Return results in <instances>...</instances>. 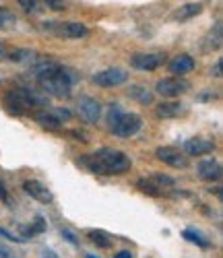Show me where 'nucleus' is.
<instances>
[{
    "label": "nucleus",
    "instance_id": "b1692460",
    "mask_svg": "<svg viewBox=\"0 0 223 258\" xmlns=\"http://www.w3.org/2000/svg\"><path fill=\"white\" fill-rule=\"evenodd\" d=\"M43 229V221L41 219H37V223L35 225H29V227H23V231H25V235H37L39 231Z\"/></svg>",
    "mask_w": 223,
    "mask_h": 258
},
{
    "label": "nucleus",
    "instance_id": "f8f14e48",
    "mask_svg": "<svg viewBox=\"0 0 223 258\" xmlns=\"http://www.w3.org/2000/svg\"><path fill=\"white\" fill-rule=\"evenodd\" d=\"M184 110L186 107L182 101H161L157 107H155V116L163 118V120H172V118H178Z\"/></svg>",
    "mask_w": 223,
    "mask_h": 258
},
{
    "label": "nucleus",
    "instance_id": "a211bd4d",
    "mask_svg": "<svg viewBox=\"0 0 223 258\" xmlns=\"http://www.w3.org/2000/svg\"><path fill=\"white\" fill-rule=\"evenodd\" d=\"M128 95L135 99V101L143 103V105H149L153 101V93L147 87H143V85H132V87L128 89Z\"/></svg>",
    "mask_w": 223,
    "mask_h": 258
},
{
    "label": "nucleus",
    "instance_id": "a878e982",
    "mask_svg": "<svg viewBox=\"0 0 223 258\" xmlns=\"http://www.w3.org/2000/svg\"><path fill=\"white\" fill-rule=\"evenodd\" d=\"M46 5L50 9H54V11H64V3H62V0H46Z\"/></svg>",
    "mask_w": 223,
    "mask_h": 258
},
{
    "label": "nucleus",
    "instance_id": "bb28decb",
    "mask_svg": "<svg viewBox=\"0 0 223 258\" xmlns=\"http://www.w3.org/2000/svg\"><path fill=\"white\" fill-rule=\"evenodd\" d=\"M39 256H41V258H58V254H56L54 250H50V248H43Z\"/></svg>",
    "mask_w": 223,
    "mask_h": 258
},
{
    "label": "nucleus",
    "instance_id": "20e7f679",
    "mask_svg": "<svg viewBox=\"0 0 223 258\" xmlns=\"http://www.w3.org/2000/svg\"><path fill=\"white\" fill-rule=\"evenodd\" d=\"M165 62V54L163 52H139L130 58L132 69L143 71V73H153L159 67H163Z\"/></svg>",
    "mask_w": 223,
    "mask_h": 258
},
{
    "label": "nucleus",
    "instance_id": "1a4fd4ad",
    "mask_svg": "<svg viewBox=\"0 0 223 258\" xmlns=\"http://www.w3.org/2000/svg\"><path fill=\"white\" fill-rule=\"evenodd\" d=\"M23 190L27 192V195L33 199V201H37V203H41V205H50L52 201H54V195L52 192L43 186L41 182H37V180H27V182H23Z\"/></svg>",
    "mask_w": 223,
    "mask_h": 258
},
{
    "label": "nucleus",
    "instance_id": "f03ea898",
    "mask_svg": "<svg viewBox=\"0 0 223 258\" xmlns=\"http://www.w3.org/2000/svg\"><path fill=\"white\" fill-rule=\"evenodd\" d=\"M132 161L118 149H99L91 157H87V167L99 176H120L130 169Z\"/></svg>",
    "mask_w": 223,
    "mask_h": 258
},
{
    "label": "nucleus",
    "instance_id": "6ab92c4d",
    "mask_svg": "<svg viewBox=\"0 0 223 258\" xmlns=\"http://www.w3.org/2000/svg\"><path fill=\"white\" fill-rule=\"evenodd\" d=\"M137 188L141 192H145V195H149V197H163V190L157 184H155L151 178H141L137 182Z\"/></svg>",
    "mask_w": 223,
    "mask_h": 258
},
{
    "label": "nucleus",
    "instance_id": "39448f33",
    "mask_svg": "<svg viewBox=\"0 0 223 258\" xmlns=\"http://www.w3.org/2000/svg\"><path fill=\"white\" fill-rule=\"evenodd\" d=\"M128 81V71L124 69H105L97 75H93V83L97 85V87H103V89H109V87H120V85H124Z\"/></svg>",
    "mask_w": 223,
    "mask_h": 258
},
{
    "label": "nucleus",
    "instance_id": "4be33fe9",
    "mask_svg": "<svg viewBox=\"0 0 223 258\" xmlns=\"http://www.w3.org/2000/svg\"><path fill=\"white\" fill-rule=\"evenodd\" d=\"M89 238H91V242L97 244L99 248H109L112 246V240L107 238V233H103V231H89Z\"/></svg>",
    "mask_w": 223,
    "mask_h": 258
},
{
    "label": "nucleus",
    "instance_id": "c756f323",
    "mask_svg": "<svg viewBox=\"0 0 223 258\" xmlns=\"http://www.w3.org/2000/svg\"><path fill=\"white\" fill-rule=\"evenodd\" d=\"M0 258H17V256H13L7 248H0Z\"/></svg>",
    "mask_w": 223,
    "mask_h": 258
},
{
    "label": "nucleus",
    "instance_id": "aec40b11",
    "mask_svg": "<svg viewBox=\"0 0 223 258\" xmlns=\"http://www.w3.org/2000/svg\"><path fill=\"white\" fill-rule=\"evenodd\" d=\"M182 235H184V240H188V242H192V244H198L200 248H209V240H205V238H203V235H200L198 231L184 229V231H182Z\"/></svg>",
    "mask_w": 223,
    "mask_h": 258
},
{
    "label": "nucleus",
    "instance_id": "7c9ffc66",
    "mask_svg": "<svg viewBox=\"0 0 223 258\" xmlns=\"http://www.w3.org/2000/svg\"><path fill=\"white\" fill-rule=\"evenodd\" d=\"M213 75H215V77H221V60H217V64H215V71H213Z\"/></svg>",
    "mask_w": 223,
    "mask_h": 258
},
{
    "label": "nucleus",
    "instance_id": "473e14b6",
    "mask_svg": "<svg viewBox=\"0 0 223 258\" xmlns=\"http://www.w3.org/2000/svg\"><path fill=\"white\" fill-rule=\"evenodd\" d=\"M87 258H97V256H91V254H89V256H87Z\"/></svg>",
    "mask_w": 223,
    "mask_h": 258
},
{
    "label": "nucleus",
    "instance_id": "7ed1b4c3",
    "mask_svg": "<svg viewBox=\"0 0 223 258\" xmlns=\"http://www.w3.org/2000/svg\"><path fill=\"white\" fill-rule=\"evenodd\" d=\"M141 126H143V120H141L139 114H124V112H120L116 116V120L109 124V131L114 133L118 139H130V137H135L141 131Z\"/></svg>",
    "mask_w": 223,
    "mask_h": 258
},
{
    "label": "nucleus",
    "instance_id": "cd10ccee",
    "mask_svg": "<svg viewBox=\"0 0 223 258\" xmlns=\"http://www.w3.org/2000/svg\"><path fill=\"white\" fill-rule=\"evenodd\" d=\"M62 235H64V238H66V240H69L71 244H77V238H75V235H73V231H69V229H62Z\"/></svg>",
    "mask_w": 223,
    "mask_h": 258
},
{
    "label": "nucleus",
    "instance_id": "6e6552de",
    "mask_svg": "<svg viewBox=\"0 0 223 258\" xmlns=\"http://www.w3.org/2000/svg\"><path fill=\"white\" fill-rule=\"evenodd\" d=\"M79 114L87 124H97L101 118V103L95 97H81L79 99Z\"/></svg>",
    "mask_w": 223,
    "mask_h": 258
},
{
    "label": "nucleus",
    "instance_id": "4468645a",
    "mask_svg": "<svg viewBox=\"0 0 223 258\" xmlns=\"http://www.w3.org/2000/svg\"><path fill=\"white\" fill-rule=\"evenodd\" d=\"M200 13H203V5L200 3H186L172 15V19L174 21H188V19H194L196 15H200Z\"/></svg>",
    "mask_w": 223,
    "mask_h": 258
},
{
    "label": "nucleus",
    "instance_id": "9d476101",
    "mask_svg": "<svg viewBox=\"0 0 223 258\" xmlns=\"http://www.w3.org/2000/svg\"><path fill=\"white\" fill-rule=\"evenodd\" d=\"M215 149V143L209 141V139H203V137H194V139H188L184 143V153L186 155H205V153H211Z\"/></svg>",
    "mask_w": 223,
    "mask_h": 258
},
{
    "label": "nucleus",
    "instance_id": "5701e85b",
    "mask_svg": "<svg viewBox=\"0 0 223 258\" xmlns=\"http://www.w3.org/2000/svg\"><path fill=\"white\" fill-rule=\"evenodd\" d=\"M19 5L23 7L27 13H37L39 11V5H37V0H19Z\"/></svg>",
    "mask_w": 223,
    "mask_h": 258
},
{
    "label": "nucleus",
    "instance_id": "ddd939ff",
    "mask_svg": "<svg viewBox=\"0 0 223 258\" xmlns=\"http://www.w3.org/2000/svg\"><path fill=\"white\" fill-rule=\"evenodd\" d=\"M172 75L176 77H182V75H188L192 69H194V58L188 56V54H180V56H176L172 62H170V67Z\"/></svg>",
    "mask_w": 223,
    "mask_h": 258
},
{
    "label": "nucleus",
    "instance_id": "f257e3e1",
    "mask_svg": "<svg viewBox=\"0 0 223 258\" xmlns=\"http://www.w3.org/2000/svg\"><path fill=\"white\" fill-rule=\"evenodd\" d=\"M31 73L37 77L43 91L58 99H66L73 93V75L64 67H58L56 62H41L31 69Z\"/></svg>",
    "mask_w": 223,
    "mask_h": 258
},
{
    "label": "nucleus",
    "instance_id": "393cba45",
    "mask_svg": "<svg viewBox=\"0 0 223 258\" xmlns=\"http://www.w3.org/2000/svg\"><path fill=\"white\" fill-rule=\"evenodd\" d=\"M0 235H3V238H7V240H11V242H23V238H19V235H13V233L7 231L5 227H0Z\"/></svg>",
    "mask_w": 223,
    "mask_h": 258
},
{
    "label": "nucleus",
    "instance_id": "2eb2a0df",
    "mask_svg": "<svg viewBox=\"0 0 223 258\" xmlns=\"http://www.w3.org/2000/svg\"><path fill=\"white\" fill-rule=\"evenodd\" d=\"M60 35L69 37V39H81V37L89 35V29L83 23H64V25H60Z\"/></svg>",
    "mask_w": 223,
    "mask_h": 258
},
{
    "label": "nucleus",
    "instance_id": "2f4dec72",
    "mask_svg": "<svg viewBox=\"0 0 223 258\" xmlns=\"http://www.w3.org/2000/svg\"><path fill=\"white\" fill-rule=\"evenodd\" d=\"M0 54H3V41H0Z\"/></svg>",
    "mask_w": 223,
    "mask_h": 258
},
{
    "label": "nucleus",
    "instance_id": "423d86ee",
    "mask_svg": "<svg viewBox=\"0 0 223 258\" xmlns=\"http://www.w3.org/2000/svg\"><path fill=\"white\" fill-rule=\"evenodd\" d=\"M190 89V85L180 79V77H170V79H161L157 85H155V91L163 97H180Z\"/></svg>",
    "mask_w": 223,
    "mask_h": 258
},
{
    "label": "nucleus",
    "instance_id": "0eeeda50",
    "mask_svg": "<svg viewBox=\"0 0 223 258\" xmlns=\"http://www.w3.org/2000/svg\"><path fill=\"white\" fill-rule=\"evenodd\" d=\"M155 157L170 167H178V169L188 167V155L184 151H180V149H174V147H159L157 151H155Z\"/></svg>",
    "mask_w": 223,
    "mask_h": 258
},
{
    "label": "nucleus",
    "instance_id": "412c9836",
    "mask_svg": "<svg viewBox=\"0 0 223 258\" xmlns=\"http://www.w3.org/2000/svg\"><path fill=\"white\" fill-rule=\"evenodd\" d=\"M17 23V17L9 11V9H5V7H0V27H5V29H11L13 25Z\"/></svg>",
    "mask_w": 223,
    "mask_h": 258
},
{
    "label": "nucleus",
    "instance_id": "dca6fc26",
    "mask_svg": "<svg viewBox=\"0 0 223 258\" xmlns=\"http://www.w3.org/2000/svg\"><path fill=\"white\" fill-rule=\"evenodd\" d=\"M35 122H37L41 128H46V131H60V126H62V120L56 118V116L50 114V112H39V114H35Z\"/></svg>",
    "mask_w": 223,
    "mask_h": 258
},
{
    "label": "nucleus",
    "instance_id": "f3484780",
    "mask_svg": "<svg viewBox=\"0 0 223 258\" xmlns=\"http://www.w3.org/2000/svg\"><path fill=\"white\" fill-rule=\"evenodd\" d=\"M221 41H223V25H221V21H217L215 27L209 33V37H207V41H205V48L207 50H219Z\"/></svg>",
    "mask_w": 223,
    "mask_h": 258
},
{
    "label": "nucleus",
    "instance_id": "9b49d317",
    "mask_svg": "<svg viewBox=\"0 0 223 258\" xmlns=\"http://www.w3.org/2000/svg\"><path fill=\"white\" fill-rule=\"evenodd\" d=\"M196 174L203 180H207V182H217L221 178V163L217 159H213V157L205 159V161H200L196 165Z\"/></svg>",
    "mask_w": 223,
    "mask_h": 258
},
{
    "label": "nucleus",
    "instance_id": "c85d7f7f",
    "mask_svg": "<svg viewBox=\"0 0 223 258\" xmlns=\"http://www.w3.org/2000/svg\"><path fill=\"white\" fill-rule=\"evenodd\" d=\"M114 258H135V256L130 254V250H122V252H118Z\"/></svg>",
    "mask_w": 223,
    "mask_h": 258
}]
</instances>
